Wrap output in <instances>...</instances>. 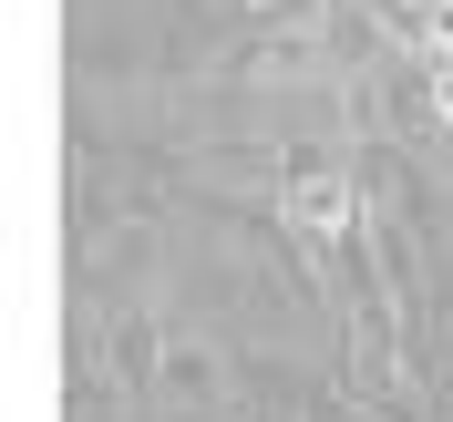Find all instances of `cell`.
I'll return each instance as SVG.
<instances>
[]
</instances>
